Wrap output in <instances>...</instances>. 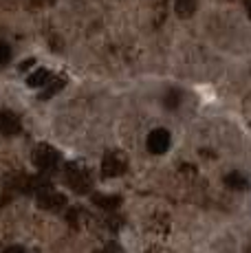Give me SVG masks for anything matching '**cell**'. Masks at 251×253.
Masks as SVG:
<instances>
[{"mask_svg": "<svg viewBox=\"0 0 251 253\" xmlns=\"http://www.w3.org/2000/svg\"><path fill=\"white\" fill-rule=\"evenodd\" d=\"M46 2H49V4H53V2H55V0H46Z\"/></svg>", "mask_w": 251, "mask_h": 253, "instance_id": "18", "label": "cell"}, {"mask_svg": "<svg viewBox=\"0 0 251 253\" xmlns=\"http://www.w3.org/2000/svg\"><path fill=\"white\" fill-rule=\"evenodd\" d=\"M170 143H172V137L166 128H154V130H150V134H148L146 148L150 154H163V152H167Z\"/></svg>", "mask_w": 251, "mask_h": 253, "instance_id": "1", "label": "cell"}, {"mask_svg": "<svg viewBox=\"0 0 251 253\" xmlns=\"http://www.w3.org/2000/svg\"><path fill=\"white\" fill-rule=\"evenodd\" d=\"M66 203V198L64 196H60V194H42L40 196V207H44V209H53V207H57V205H64Z\"/></svg>", "mask_w": 251, "mask_h": 253, "instance_id": "11", "label": "cell"}, {"mask_svg": "<svg viewBox=\"0 0 251 253\" xmlns=\"http://www.w3.org/2000/svg\"><path fill=\"white\" fill-rule=\"evenodd\" d=\"M199 0H174V11L178 18H190L194 16Z\"/></svg>", "mask_w": 251, "mask_h": 253, "instance_id": "8", "label": "cell"}, {"mask_svg": "<svg viewBox=\"0 0 251 253\" xmlns=\"http://www.w3.org/2000/svg\"><path fill=\"white\" fill-rule=\"evenodd\" d=\"M225 185L229 189H236V192H240V189H249V178L245 176V174H240V172H229V174H225Z\"/></svg>", "mask_w": 251, "mask_h": 253, "instance_id": "5", "label": "cell"}, {"mask_svg": "<svg viewBox=\"0 0 251 253\" xmlns=\"http://www.w3.org/2000/svg\"><path fill=\"white\" fill-rule=\"evenodd\" d=\"M126 169V161L119 152H108L104 157V163H101V174L104 176H117Z\"/></svg>", "mask_w": 251, "mask_h": 253, "instance_id": "4", "label": "cell"}, {"mask_svg": "<svg viewBox=\"0 0 251 253\" xmlns=\"http://www.w3.org/2000/svg\"><path fill=\"white\" fill-rule=\"evenodd\" d=\"M181 104H183V92L178 88H170L163 95V106H166L167 110H176Z\"/></svg>", "mask_w": 251, "mask_h": 253, "instance_id": "9", "label": "cell"}, {"mask_svg": "<svg viewBox=\"0 0 251 253\" xmlns=\"http://www.w3.org/2000/svg\"><path fill=\"white\" fill-rule=\"evenodd\" d=\"M33 64H36V60H25V62L20 64V69H22V71H27V69H31Z\"/></svg>", "mask_w": 251, "mask_h": 253, "instance_id": "15", "label": "cell"}, {"mask_svg": "<svg viewBox=\"0 0 251 253\" xmlns=\"http://www.w3.org/2000/svg\"><path fill=\"white\" fill-rule=\"evenodd\" d=\"M2 253H27V251H25V247H20V245H11V247H7Z\"/></svg>", "mask_w": 251, "mask_h": 253, "instance_id": "14", "label": "cell"}, {"mask_svg": "<svg viewBox=\"0 0 251 253\" xmlns=\"http://www.w3.org/2000/svg\"><path fill=\"white\" fill-rule=\"evenodd\" d=\"M95 201H97V203H101V207H108V209H113V207H117L119 198H106V196H95Z\"/></svg>", "mask_w": 251, "mask_h": 253, "instance_id": "13", "label": "cell"}, {"mask_svg": "<svg viewBox=\"0 0 251 253\" xmlns=\"http://www.w3.org/2000/svg\"><path fill=\"white\" fill-rule=\"evenodd\" d=\"M247 13H249V18H251V2L247 4Z\"/></svg>", "mask_w": 251, "mask_h": 253, "instance_id": "17", "label": "cell"}, {"mask_svg": "<svg viewBox=\"0 0 251 253\" xmlns=\"http://www.w3.org/2000/svg\"><path fill=\"white\" fill-rule=\"evenodd\" d=\"M33 163L40 169H53L60 163V152L51 145H38L36 152H33Z\"/></svg>", "mask_w": 251, "mask_h": 253, "instance_id": "2", "label": "cell"}, {"mask_svg": "<svg viewBox=\"0 0 251 253\" xmlns=\"http://www.w3.org/2000/svg\"><path fill=\"white\" fill-rule=\"evenodd\" d=\"M104 253H117V249H115V247L110 245V247H106V249H104Z\"/></svg>", "mask_w": 251, "mask_h": 253, "instance_id": "16", "label": "cell"}, {"mask_svg": "<svg viewBox=\"0 0 251 253\" xmlns=\"http://www.w3.org/2000/svg\"><path fill=\"white\" fill-rule=\"evenodd\" d=\"M9 60H11V46L7 42H0V66H4Z\"/></svg>", "mask_w": 251, "mask_h": 253, "instance_id": "12", "label": "cell"}, {"mask_svg": "<svg viewBox=\"0 0 251 253\" xmlns=\"http://www.w3.org/2000/svg\"><path fill=\"white\" fill-rule=\"evenodd\" d=\"M49 80H51V73L46 71V69H38V71H33L31 75L27 77V86L29 88H44L46 84H49Z\"/></svg>", "mask_w": 251, "mask_h": 253, "instance_id": "6", "label": "cell"}, {"mask_svg": "<svg viewBox=\"0 0 251 253\" xmlns=\"http://www.w3.org/2000/svg\"><path fill=\"white\" fill-rule=\"evenodd\" d=\"M22 130L20 117L11 110H0V134L4 137H16L18 132Z\"/></svg>", "mask_w": 251, "mask_h": 253, "instance_id": "3", "label": "cell"}, {"mask_svg": "<svg viewBox=\"0 0 251 253\" xmlns=\"http://www.w3.org/2000/svg\"><path fill=\"white\" fill-rule=\"evenodd\" d=\"M64 84H66V82H64V80H60V77H55V80H53V77H51V80H49V84H46V86H44V90H42L40 99H42V101L51 99L53 95H57V92H60L62 88H64Z\"/></svg>", "mask_w": 251, "mask_h": 253, "instance_id": "10", "label": "cell"}, {"mask_svg": "<svg viewBox=\"0 0 251 253\" xmlns=\"http://www.w3.org/2000/svg\"><path fill=\"white\" fill-rule=\"evenodd\" d=\"M69 183H71V187H73L75 192H88V187H90V181L86 178V174L82 172V169H71L69 172Z\"/></svg>", "mask_w": 251, "mask_h": 253, "instance_id": "7", "label": "cell"}]
</instances>
